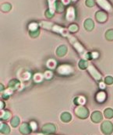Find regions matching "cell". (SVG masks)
<instances>
[{
  "label": "cell",
  "instance_id": "5b68a950",
  "mask_svg": "<svg viewBox=\"0 0 113 135\" xmlns=\"http://www.w3.org/2000/svg\"><path fill=\"white\" fill-rule=\"evenodd\" d=\"M42 131L45 134H53L55 131V127L54 124H51V123L45 124L42 127Z\"/></svg>",
  "mask_w": 113,
  "mask_h": 135
},
{
  "label": "cell",
  "instance_id": "9c48e42d",
  "mask_svg": "<svg viewBox=\"0 0 113 135\" xmlns=\"http://www.w3.org/2000/svg\"><path fill=\"white\" fill-rule=\"evenodd\" d=\"M97 3H98L101 7H103L105 9H106V10H108V11L112 10V8H111L110 4H109L106 0H97Z\"/></svg>",
  "mask_w": 113,
  "mask_h": 135
},
{
  "label": "cell",
  "instance_id": "4fadbf2b",
  "mask_svg": "<svg viewBox=\"0 0 113 135\" xmlns=\"http://www.w3.org/2000/svg\"><path fill=\"white\" fill-rule=\"evenodd\" d=\"M96 17H97V19L99 22H105L107 19L106 14L103 12H98L96 15Z\"/></svg>",
  "mask_w": 113,
  "mask_h": 135
},
{
  "label": "cell",
  "instance_id": "8fae6325",
  "mask_svg": "<svg viewBox=\"0 0 113 135\" xmlns=\"http://www.w3.org/2000/svg\"><path fill=\"white\" fill-rule=\"evenodd\" d=\"M66 51H67V49H66V47H65V46H60V47L58 48L56 53H57V55H58V56L63 57V56H64L65 54Z\"/></svg>",
  "mask_w": 113,
  "mask_h": 135
},
{
  "label": "cell",
  "instance_id": "9a60e30c",
  "mask_svg": "<svg viewBox=\"0 0 113 135\" xmlns=\"http://www.w3.org/2000/svg\"><path fill=\"white\" fill-rule=\"evenodd\" d=\"M71 119H72V117L69 113H63L61 115V120H62L63 122H65V123L69 122L71 120Z\"/></svg>",
  "mask_w": 113,
  "mask_h": 135
},
{
  "label": "cell",
  "instance_id": "83f0119b",
  "mask_svg": "<svg viewBox=\"0 0 113 135\" xmlns=\"http://www.w3.org/2000/svg\"><path fill=\"white\" fill-rule=\"evenodd\" d=\"M3 107H4V103H3V102L1 101V110H2Z\"/></svg>",
  "mask_w": 113,
  "mask_h": 135
},
{
  "label": "cell",
  "instance_id": "277c9868",
  "mask_svg": "<svg viewBox=\"0 0 113 135\" xmlns=\"http://www.w3.org/2000/svg\"><path fill=\"white\" fill-rule=\"evenodd\" d=\"M57 71L60 75H69L71 72H73V68L69 65H61V66H59V67L58 68Z\"/></svg>",
  "mask_w": 113,
  "mask_h": 135
},
{
  "label": "cell",
  "instance_id": "ffe728a7",
  "mask_svg": "<svg viewBox=\"0 0 113 135\" xmlns=\"http://www.w3.org/2000/svg\"><path fill=\"white\" fill-rule=\"evenodd\" d=\"M10 116H11V113L9 111H3L2 114L1 115V118L2 120H7L10 117Z\"/></svg>",
  "mask_w": 113,
  "mask_h": 135
},
{
  "label": "cell",
  "instance_id": "30bf717a",
  "mask_svg": "<svg viewBox=\"0 0 113 135\" xmlns=\"http://www.w3.org/2000/svg\"><path fill=\"white\" fill-rule=\"evenodd\" d=\"M74 17H75V13H74V9L73 7H70L68 9V13H67V19L69 21H72L74 19Z\"/></svg>",
  "mask_w": 113,
  "mask_h": 135
},
{
  "label": "cell",
  "instance_id": "7402d4cb",
  "mask_svg": "<svg viewBox=\"0 0 113 135\" xmlns=\"http://www.w3.org/2000/svg\"><path fill=\"white\" fill-rule=\"evenodd\" d=\"M106 38L108 40H113V30H111L109 31H108L106 33Z\"/></svg>",
  "mask_w": 113,
  "mask_h": 135
},
{
  "label": "cell",
  "instance_id": "603a6c76",
  "mask_svg": "<svg viewBox=\"0 0 113 135\" xmlns=\"http://www.w3.org/2000/svg\"><path fill=\"white\" fill-rule=\"evenodd\" d=\"M84 102H85V100H84L83 97H79V98H77V99L76 100L75 102H76L77 105H83V104L84 103Z\"/></svg>",
  "mask_w": 113,
  "mask_h": 135
},
{
  "label": "cell",
  "instance_id": "d4e9b609",
  "mask_svg": "<svg viewBox=\"0 0 113 135\" xmlns=\"http://www.w3.org/2000/svg\"><path fill=\"white\" fill-rule=\"evenodd\" d=\"M77 29H78V27H77V26H76V25H72V26L69 27L70 31H73V32H74V31L77 30Z\"/></svg>",
  "mask_w": 113,
  "mask_h": 135
},
{
  "label": "cell",
  "instance_id": "ba28073f",
  "mask_svg": "<svg viewBox=\"0 0 113 135\" xmlns=\"http://www.w3.org/2000/svg\"><path fill=\"white\" fill-rule=\"evenodd\" d=\"M91 120L95 123H99L102 120V114L99 111H95L91 115Z\"/></svg>",
  "mask_w": 113,
  "mask_h": 135
},
{
  "label": "cell",
  "instance_id": "d6986e66",
  "mask_svg": "<svg viewBox=\"0 0 113 135\" xmlns=\"http://www.w3.org/2000/svg\"><path fill=\"white\" fill-rule=\"evenodd\" d=\"M20 123V119L18 117H14L11 120V125L13 127H16L19 125Z\"/></svg>",
  "mask_w": 113,
  "mask_h": 135
},
{
  "label": "cell",
  "instance_id": "5bb4252c",
  "mask_svg": "<svg viewBox=\"0 0 113 135\" xmlns=\"http://www.w3.org/2000/svg\"><path fill=\"white\" fill-rule=\"evenodd\" d=\"M20 82L17 81V80H12L9 83V86H10V89H13V90H15L19 86H20Z\"/></svg>",
  "mask_w": 113,
  "mask_h": 135
},
{
  "label": "cell",
  "instance_id": "e0dca14e",
  "mask_svg": "<svg viewBox=\"0 0 113 135\" xmlns=\"http://www.w3.org/2000/svg\"><path fill=\"white\" fill-rule=\"evenodd\" d=\"M84 26H85V28L88 30H91L93 29L94 27V23L92 22L91 19H87L85 21V23H84Z\"/></svg>",
  "mask_w": 113,
  "mask_h": 135
},
{
  "label": "cell",
  "instance_id": "3957f363",
  "mask_svg": "<svg viewBox=\"0 0 113 135\" xmlns=\"http://www.w3.org/2000/svg\"><path fill=\"white\" fill-rule=\"evenodd\" d=\"M101 131L105 135H110L113 131L112 123L109 121H105L101 126Z\"/></svg>",
  "mask_w": 113,
  "mask_h": 135
},
{
  "label": "cell",
  "instance_id": "7c38bea8",
  "mask_svg": "<svg viewBox=\"0 0 113 135\" xmlns=\"http://www.w3.org/2000/svg\"><path fill=\"white\" fill-rule=\"evenodd\" d=\"M0 129H1V133L5 134H9L10 131V127L6 123H1V128Z\"/></svg>",
  "mask_w": 113,
  "mask_h": 135
},
{
  "label": "cell",
  "instance_id": "8992f818",
  "mask_svg": "<svg viewBox=\"0 0 113 135\" xmlns=\"http://www.w3.org/2000/svg\"><path fill=\"white\" fill-rule=\"evenodd\" d=\"M87 68H88V71L91 74V75L94 77V79H95L97 81H99V80L101 79V75H100V73L95 69V68H94L92 65H89Z\"/></svg>",
  "mask_w": 113,
  "mask_h": 135
},
{
  "label": "cell",
  "instance_id": "7a4b0ae2",
  "mask_svg": "<svg viewBox=\"0 0 113 135\" xmlns=\"http://www.w3.org/2000/svg\"><path fill=\"white\" fill-rule=\"evenodd\" d=\"M75 113L77 117L80 118L85 119L87 118L89 115V111L85 106H79L75 109Z\"/></svg>",
  "mask_w": 113,
  "mask_h": 135
},
{
  "label": "cell",
  "instance_id": "4316f807",
  "mask_svg": "<svg viewBox=\"0 0 113 135\" xmlns=\"http://www.w3.org/2000/svg\"><path fill=\"white\" fill-rule=\"evenodd\" d=\"M87 4L88 5V6H92L94 5V0H87Z\"/></svg>",
  "mask_w": 113,
  "mask_h": 135
},
{
  "label": "cell",
  "instance_id": "6da1fadb",
  "mask_svg": "<svg viewBox=\"0 0 113 135\" xmlns=\"http://www.w3.org/2000/svg\"><path fill=\"white\" fill-rule=\"evenodd\" d=\"M68 37H69V40L71 41V43L73 44V45L74 46V48H75L78 51V52L81 54V56H83V57H84V58H89L91 57V55H89V56H88V54L86 53V51H85V50L83 49V48L81 44L77 42V40H75V38H73V36H69V35H68Z\"/></svg>",
  "mask_w": 113,
  "mask_h": 135
},
{
  "label": "cell",
  "instance_id": "ac0fdd59",
  "mask_svg": "<svg viewBox=\"0 0 113 135\" xmlns=\"http://www.w3.org/2000/svg\"><path fill=\"white\" fill-rule=\"evenodd\" d=\"M105 117L107 119H111L113 117V110L109 108L105 110Z\"/></svg>",
  "mask_w": 113,
  "mask_h": 135
},
{
  "label": "cell",
  "instance_id": "44dd1931",
  "mask_svg": "<svg viewBox=\"0 0 113 135\" xmlns=\"http://www.w3.org/2000/svg\"><path fill=\"white\" fill-rule=\"evenodd\" d=\"M79 66H80V68H82V69H84V68L88 67V64H87V62L86 61L82 60V61H81V62L79 63Z\"/></svg>",
  "mask_w": 113,
  "mask_h": 135
},
{
  "label": "cell",
  "instance_id": "cb8c5ba5",
  "mask_svg": "<svg viewBox=\"0 0 113 135\" xmlns=\"http://www.w3.org/2000/svg\"><path fill=\"white\" fill-rule=\"evenodd\" d=\"M105 83L108 85H111L113 83V79L112 77H110V76H109V77H107L106 79H105Z\"/></svg>",
  "mask_w": 113,
  "mask_h": 135
},
{
  "label": "cell",
  "instance_id": "f1b7e54d",
  "mask_svg": "<svg viewBox=\"0 0 113 135\" xmlns=\"http://www.w3.org/2000/svg\"><path fill=\"white\" fill-rule=\"evenodd\" d=\"M100 88H102V89H104V88H105V85L102 84V83H101V84H100Z\"/></svg>",
  "mask_w": 113,
  "mask_h": 135
},
{
  "label": "cell",
  "instance_id": "52a82bcc",
  "mask_svg": "<svg viewBox=\"0 0 113 135\" xmlns=\"http://www.w3.org/2000/svg\"><path fill=\"white\" fill-rule=\"evenodd\" d=\"M20 131L23 134H28L31 131V126H29L27 123H23L20 125Z\"/></svg>",
  "mask_w": 113,
  "mask_h": 135
},
{
  "label": "cell",
  "instance_id": "f546056e",
  "mask_svg": "<svg viewBox=\"0 0 113 135\" xmlns=\"http://www.w3.org/2000/svg\"><path fill=\"white\" fill-rule=\"evenodd\" d=\"M73 1H76V0H73Z\"/></svg>",
  "mask_w": 113,
  "mask_h": 135
},
{
  "label": "cell",
  "instance_id": "484cf974",
  "mask_svg": "<svg viewBox=\"0 0 113 135\" xmlns=\"http://www.w3.org/2000/svg\"><path fill=\"white\" fill-rule=\"evenodd\" d=\"M30 126H31V128L32 129L33 131H35L36 128H37V124L35 123V122H31Z\"/></svg>",
  "mask_w": 113,
  "mask_h": 135
},
{
  "label": "cell",
  "instance_id": "2e32d148",
  "mask_svg": "<svg viewBox=\"0 0 113 135\" xmlns=\"http://www.w3.org/2000/svg\"><path fill=\"white\" fill-rule=\"evenodd\" d=\"M105 97H106V95L104 92H100L97 94V96H96V100L97 102H102L105 101Z\"/></svg>",
  "mask_w": 113,
  "mask_h": 135
}]
</instances>
